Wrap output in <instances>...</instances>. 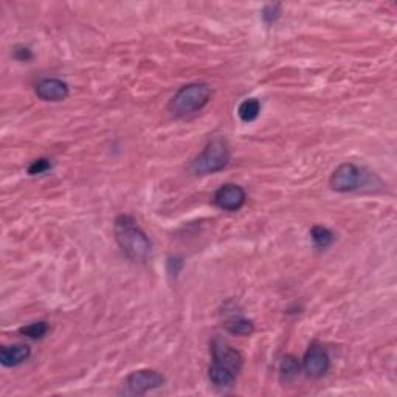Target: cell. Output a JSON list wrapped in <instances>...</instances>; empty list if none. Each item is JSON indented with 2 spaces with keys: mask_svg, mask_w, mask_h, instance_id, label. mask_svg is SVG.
I'll use <instances>...</instances> for the list:
<instances>
[{
  "mask_svg": "<svg viewBox=\"0 0 397 397\" xmlns=\"http://www.w3.org/2000/svg\"><path fill=\"white\" fill-rule=\"evenodd\" d=\"M279 16H281V3H269L264 6L263 10V21L267 25L275 23Z\"/></svg>",
  "mask_w": 397,
  "mask_h": 397,
  "instance_id": "16",
  "label": "cell"
},
{
  "mask_svg": "<svg viewBox=\"0 0 397 397\" xmlns=\"http://www.w3.org/2000/svg\"><path fill=\"white\" fill-rule=\"evenodd\" d=\"M210 351L213 356V363L208 368L210 382L217 388L233 387L244 363L241 352L221 337L211 340Z\"/></svg>",
  "mask_w": 397,
  "mask_h": 397,
  "instance_id": "1",
  "label": "cell"
},
{
  "mask_svg": "<svg viewBox=\"0 0 397 397\" xmlns=\"http://www.w3.org/2000/svg\"><path fill=\"white\" fill-rule=\"evenodd\" d=\"M14 58L25 62V61H30L31 58H33V53H31V50L28 47L19 45L14 48Z\"/></svg>",
  "mask_w": 397,
  "mask_h": 397,
  "instance_id": "18",
  "label": "cell"
},
{
  "mask_svg": "<svg viewBox=\"0 0 397 397\" xmlns=\"http://www.w3.org/2000/svg\"><path fill=\"white\" fill-rule=\"evenodd\" d=\"M115 241L126 256L134 261H143L151 253L152 244L146 233L136 225L132 216H118L114 223Z\"/></svg>",
  "mask_w": 397,
  "mask_h": 397,
  "instance_id": "2",
  "label": "cell"
},
{
  "mask_svg": "<svg viewBox=\"0 0 397 397\" xmlns=\"http://www.w3.org/2000/svg\"><path fill=\"white\" fill-rule=\"evenodd\" d=\"M310 238H312L316 248H320V250H325V248L332 245L334 233L326 227L315 225V227H312V230H310Z\"/></svg>",
  "mask_w": 397,
  "mask_h": 397,
  "instance_id": "13",
  "label": "cell"
},
{
  "mask_svg": "<svg viewBox=\"0 0 397 397\" xmlns=\"http://www.w3.org/2000/svg\"><path fill=\"white\" fill-rule=\"evenodd\" d=\"M301 371V365L298 362V358L294 356H284L281 363H279V372L284 380H292L295 378Z\"/></svg>",
  "mask_w": 397,
  "mask_h": 397,
  "instance_id": "14",
  "label": "cell"
},
{
  "mask_svg": "<svg viewBox=\"0 0 397 397\" xmlns=\"http://www.w3.org/2000/svg\"><path fill=\"white\" fill-rule=\"evenodd\" d=\"M50 167H52V163H50V160L37 159L34 161H31V165L28 166V174H30V176H37V174L47 172Z\"/></svg>",
  "mask_w": 397,
  "mask_h": 397,
  "instance_id": "17",
  "label": "cell"
},
{
  "mask_svg": "<svg viewBox=\"0 0 397 397\" xmlns=\"http://www.w3.org/2000/svg\"><path fill=\"white\" fill-rule=\"evenodd\" d=\"M166 378L163 374L154 369H139L130 372L126 378V387H124V394L129 396H143L147 391L157 389L163 387Z\"/></svg>",
  "mask_w": 397,
  "mask_h": 397,
  "instance_id": "6",
  "label": "cell"
},
{
  "mask_svg": "<svg viewBox=\"0 0 397 397\" xmlns=\"http://www.w3.org/2000/svg\"><path fill=\"white\" fill-rule=\"evenodd\" d=\"M232 159V152H230L228 141L225 139L211 140L203 151L197 155L196 160L192 161L191 170L197 176H208V174L219 172L225 170Z\"/></svg>",
  "mask_w": 397,
  "mask_h": 397,
  "instance_id": "4",
  "label": "cell"
},
{
  "mask_svg": "<svg viewBox=\"0 0 397 397\" xmlns=\"http://www.w3.org/2000/svg\"><path fill=\"white\" fill-rule=\"evenodd\" d=\"M48 332V323L47 321H34L30 323L27 326H22L19 329V334L25 335L31 340H41L47 335Z\"/></svg>",
  "mask_w": 397,
  "mask_h": 397,
  "instance_id": "15",
  "label": "cell"
},
{
  "mask_svg": "<svg viewBox=\"0 0 397 397\" xmlns=\"http://www.w3.org/2000/svg\"><path fill=\"white\" fill-rule=\"evenodd\" d=\"M225 329L233 335L248 337V335H252L254 332V325L250 320L244 318V316H234V318L225 323Z\"/></svg>",
  "mask_w": 397,
  "mask_h": 397,
  "instance_id": "11",
  "label": "cell"
},
{
  "mask_svg": "<svg viewBox=\"0 0 397 397\" xmlns=\"http://www.w3.org/2000/svg\"><path fill=\"white\" fill-rule=\"evenodd\" d=\"M331 368V360L325 347L318 343H312L303 357V369L309 377L320 378L327 374Z\"/></svg>",
  "mask_w": 397,
  "mask_h": 397,
  "instance_id": "7",
  "label": "cell"
},
{
  "mask_svg": "<svg viewBox=\"0 0 397 397\" xmlns=\"http://www.w3.org/2000/svg\"><path fill=\"white\" fill-rule=\"evenodd\" d=\"M34 92L37 98H41L42 101L58 103L68 96L70 89H68L67 83H64L62 79L45 78V79H41L39 83L36 84Z\"/></svg>",
  "mask_w": 397,
  "mask_h": 397,
  "instance_id": "9",
  "label": "cell"
},
{
  "mask_svg": "<svg viewBox=\"0 0 397 397\" xmlns=\"http://www.w3.org/2000/svg\"><path fill=\"white\" fill-rule=\"evenodd\" d=\"M247 194L242 186L236 183H225L214 192V203L217 208L225 211H238L245 203Z\"/></svg>",
  "mask_w": 397,
  "mask_h": 397,
  "instance_id": "8",
  "label": "cell"
},
{
  "mask_svg": "<svg viewBox=\"0 0 397 397\" xmlns=\"http://www.w3.org/2000/svg\"><path fill=\"white\" fill-rule=\"evenodd\" d=\"M261 112V103L256 98L244 99L238 108V115L244 123H252L256 120Z\"/></svg>",
  "mask_w": 397,
  "mask_h": 397,
  "instance_id": "12",
  "label": "cell"
},
{
  "mask_svg": "<svg viewBox=\"0 0 397 397\" xmlns=\"http://www.w3.org/2000/svg\"><path fill=\"white\" fill-rule=\"evenodd\" d=\"M211 96H213V90H211L210 85L203 83L186 84L172 96L170 110L177 116L194 114V112L202 110L210 103Z\"/></svg>",
  "mask_w": 397,
  "mask_h": 397,
  "instance_id": "3",
  "label": "cell"
},
{
  "mask_svg": "<svg viewBox=\"0 0 397 397\" xmlns=\"http://www.w3.org/2000/svg\"><path fill=\"white\" fill-rule=\"evenodd\" d=\"M182 259L180 258H170V261H167V272L170 273H177L180 272V269H182Z\"/></svg>",
  "mask_w": 397,
  "mask_h": 397,
  "instance_id": "19",
  "label": "cell"
},
{
  "mask_svg": "<svg viewBox=\"0 0 397 397\" xmlns=\"http://www.w3.org/2000/svg\"><path fill=\"white\" fill-rule=\"evenodd\" d=\"M363 180L365 174L362 167L346 161V163L335 167L331 179H329V185L337 192H351L358 190L363 185Z\"/></svg>",
  "mask_w": 397,
  "mask_h": 397,
  "instance_id": "5",
  "label": "cell"
},
{
  "mask_svg": "<svg viewBox=\"0 0 397 397\" xmlns=\"http://www.w3.org/2000/svg\"><path fill=\"white\" fill-rule=\"evenodd\" d=\"M30 356H31V349L28 345L16 343L10 346H3L2 351H0V363H2L5 368H14V366H19L23 362H27Z\"/></svg>",
  "mask_w": 397,
  "mask_h": 397,
  "instance_id": "10",
  "label": "cell"
}]
</instances>
